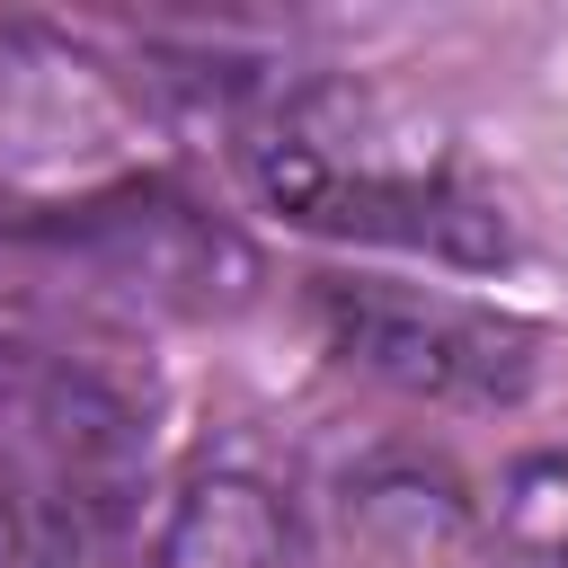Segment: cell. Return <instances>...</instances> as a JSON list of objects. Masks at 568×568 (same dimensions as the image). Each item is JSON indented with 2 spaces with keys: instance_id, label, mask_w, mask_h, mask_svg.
Listing matches in <instances>:
<instances>
[{
  "instance_id": "1",
  "label": "cell",
  "mask_w": 568,
  "mask_h": 568,
  "mask_svg": "<svg viewBox=\"0 0 568 568\" xmlns=\"http://www.w3.org/2000/svg\"><path fill=\"white\" fill-rule=\"evenodd\" d=\"M240 169L248 186L328 240H373V248H417L444 266H506L515 257V222L453 178L444 160H390L364 133V98L302 80L275 89L248 124H240Z\"/></svg>"
},
{
  "instance_id": "2",
  "label": "cell",
  "mask_w": 568,
  "mask_h": 568,
  "mask_svg": "<svg viewBox=\"0 0 568 568\" xmlns=\"http://www.w3.org/2000/svg\"><path fill=\"white\" fill-rule=\"evenodd\" d=\"M142 479V408L62 355L0 346V532L71 568Z\"/></svg>"
},
{
  "instance_id": "3",
  "label": "cell",
  "mask_w": 568,
  "mask_h": 568,
  "mask_svg": "<svg viewBox=\"0 0 568 568\" xmlns=\"http://www.w3.org/2000/svg\"><path fill=\"white\" fill-rule=\"evenodd\" d=\"M27 240L98 302H124L142 320H231L257 293V248L169 178H124L89 204L27 213Z\"/></svg>"
},
{
  "instance_id": "4",
  "label": "cell",
  "mask_w": 568,
  "mask_h": 568,
  "mask_svg": "<svg viewBox=\"0 0 568 568\" xmlns=\"http://www.w3.org/2000/svg\"><path fill=\"white\" fill-rule=\"evenodd\" d=\"M142 98L133 80L36 18H0V195L27 213L89 204L133 178Z\"/></svg>"
},
{
  "instance_id": "5",
  "label": "cell",
  "mask_w": 568,
  "mask_h": 568,
  "mask_svg": "<svg viewBox=\"0 0 568 568\" xmlns=\"http://www.w3.org/2000/svg\"><path fill=\"white\" fill-rule=\"evenodd\" d=\"M320 337L346 373L408 390V399H453V408H506L541 373V328L497 311V302H453L417 284H320L311 293Z\"/></svg>"
},
{
  "instance_id": "6",
  "label": "cell",
  "mask_w": 568,
  "mask_h": 568,
  "mask_svg": "<svg viewBox=\"0 0 568 568\" xmlns=\"http://www.w3.org/2000/svg\"><path fill=\"white\" fill-rule=\"evenodd\" d=\"M470 541H479V515L444 462L382 453L346 479V550L364 568H462Z\"/></svg>"
},
{
  "instance_id": "7",
  "label": "cell",
  "mask_w": 568,
  "mask_h": 568,
  "mask_svg": "<svg viewBox=\"0 0 568 568\" xmlns=\"http://www.w3.org/2000/svg\"><path fill=\"white\" fill-rule=\"evenodd\" d=\"M293 559H302L293 506L257 470H195L169 497L142 568H293Z\"/></svg>"
},
{
  "instance_id": "8",
  "label": "cell",
  "mask_w": 568,
  "mask_h": 568,
  "mask_svg": "<svg viewBox=\"0 0 568 568\" xmlns=\"http://www.w3.org/2000/svg\"><path fill=\"white\" fill-rule=\"evenodd\" d=\"M488 532L524 568H568V444H541V453L506 462V479L488 497Z\"/></svg>"
}]
</instances>
